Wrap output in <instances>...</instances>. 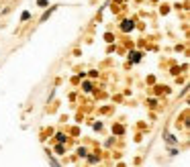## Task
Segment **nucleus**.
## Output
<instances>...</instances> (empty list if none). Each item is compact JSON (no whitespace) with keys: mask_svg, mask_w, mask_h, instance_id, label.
I'll return each instance as SVG.
<instances>
[{"mask_svg":"<svg viewBox=\"0 0 190 167\" xmlns=\"http://www.w3.org/2000/svg\"><path fill=\"white\" fill-rule=\"evenodd\" d=\"M135 29V23H133V20H123L121 23V31L123 33H129V31H133Z\"/></svg>","mask_w":190,"mask_h":167,"instance_id":"1","label":"nucleus"},{"mask_svg":"<svg viewBox=\"0 0 190 167\" xmlns=\"http://www.w3.org/2000/svg\"><path fill=\"white\" fill-rule=\"evenodd\" d=\"M55 137H57V143H66V135L63 133H57Z\"/></svg>","mask_w":190,"mask_h":167,"instance_id":"6","label":"nucleus"},{"mask_svg":"<svg viewBox=\"0 0 190 167\" xmlns=\"http://www.w3.org/2000/svg\"><path fill=\"white\" fill-rule=\"evenodd\" d=\"M20 19H23V20H29V19H31V12H27V10H25L23 15H20Z\"/></svg>","mask_w":190,"mask_h":167,"instance_id":"8","label":"nucleus"},{"mask_svg":"<svg viewBox=\"0 0 190 167\" xmlns=\"http://www.w3.org/2000/svg\"><path fill=\"white\" fill-rule=\"evenodd\" d=\"M133 61V63H137V61H141V53H137V51H133L131 53V57H129Z\"/></svg>","mask_w":190,"mask_h":167,"instance_id":"2","label":"nucleus"},{"mask_svg":"<svg viewBox=\"0 0 190 167\" xmlns=\"http://www.w3.org/2000/svg\"><path fill=\"white\" fill-rule=\"evenodd\" d=\"M53 10H55V6H53V8H49L47 12H45V15L41 16V20H47V19H49V15H51V12H53Z\"/></svg>","mask_w":190,"mask_h":167,"instance_id":"5","label":"nucleus"},{"mask_svg":"<svg viewBox=\"0 0 190 167\" xmlns=\"http://www.w3.org/2000/svg\"><path fill=\"white\" fill-rule=\"evenodd\" d=\"M55 153H57V155H61V153H63V143H59L57 147H55Z\"/></svg>","mask_w":190,"mask_h":167,"instance_id":"7","label":"nucleus"},{"mask_svg":"<svg viewBox=\"0 0 190 167\" xmlns=\"http://www.w3.org/2000/svg\"><path fill=\"white\" fill-rule=\"evenodd\" d=\"M78 155H80V157H86V155H88V151H86V149H78Z\"/></svg>","mask_w":190,"mask_h":167,"instance_id":"10","label":"nucleus"},{"mask_svg":"<svg viewBox=\"0 0 190 167\" xmlns=\"http://www.w3.org/2000/svg\"><path fill=\"white\" fill-rule=\"evenodd\" d=\"M104 39H106V43H112V41H115V37H112L111 33H106V35H104Z\"/></svg>","mask_w":190,"mask_h":167,"instance_id":"9","label":"nucleus"},{"mask_svg":"<svg viewBox=\"0 0 190 167\" xmlns=\"http://www.w3.org/2000/svg\"><path fill=\"white\" fill-rule=\"evenodd\" d=\"M82 88H84V92H92V84H90V82H84Z\"/></svg>","mask_w":190,"mask_h":167,"instance_id":"4","label":"nucleus"},{"mask_svg":"<svg viewBox=\"0 0 190 167\" xmlns=\"http://www.w3.org/2000/svg\"><path fill=\"white\" fill-rule=\"evenodd\" d=\"M88 161H90V163H96V161H98V155H90V157H88Z\"/></svg>","mask_w":190,"mask_h":167,"instance_id":"11","label":"nucleus"},{"mask_svg":"<svg viewBox=\"0 0 190 167\" xmlns=\"http://www.w3.org/2000/svg\"><path fill=\"white\" fill-rule=\"evenodd\" d=\"M112 131H115L117 135H123V133H125V126H121V124H115V126H112Z\"/></svg>","mask_w":190,"mask_h":167,"instance_id":"3","label":"nucleus"},{"mask_svg":"<svg viewBox=\"0 0 190 167\" xmlns=\"http://www.w3.org/2000/svg\"><path fill=\"white\" fill-rule=\"evenodd\" d=\"M37 4H39V6H43V8H45V6H47L49 2H47V0H37Z\"/></svg>","mask_w":190,"mask_h":167,"instance_id":"12","label":"nucleus"}]
</instances>
